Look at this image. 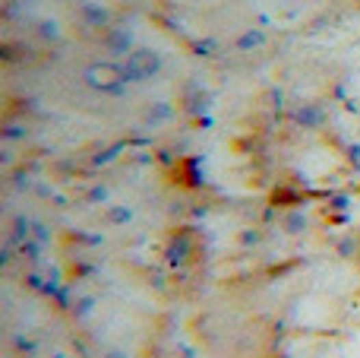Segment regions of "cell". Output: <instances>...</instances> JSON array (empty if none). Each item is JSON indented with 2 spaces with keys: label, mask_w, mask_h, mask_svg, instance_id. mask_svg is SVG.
<instances>
[{
  "label": "cell",
  "mask_w": 360,
  "mask_h": 358,
  "mask_svg": "<svg viewBox=\"0 0 360 358\" xmlns=\"http://www.w3.org/2000/svg\"><path fill=\"white\" fill-rule=\"evenodd\" d=\"M162 73V54L152 48L130 51V58L123 64V80H152Z\"/></svg>",
  "instance_id": "cell-1"
},
{
  "label": "cell",
  "mask_w": 360,
  "mask_h": 358,
  "mask_svg": "<svg viewBox=\"0 0 360 358\" xmlns=\"http://www.w3.org/2000/svg\"><path fill=\"white\" fill-rule=\"evenodd\" d=\"M89 83L101 92H117L123 83V70H114V67H89Z\"/></svg>",
  "instance_id": "cell-2"
},
{
  "label": "cell",
  "mask_w": 360,
  "mask_h": 358,
  "mask_svg": "<svg viewBox=\"0 0 360 358\" xmlns=\"http://www.w3.org/2000/svg\"><path fill=\"white\" fill-rule=\"evenodd\" d=\"M127 48H130V32L117 29V32L107 35V51L111 54H127Z\"/></svg>",
  "instance_id": "cell-3"
},
{
  "label": "cell",
  "mask_w": 360,
  "mask_h": 358,
  "mask_svg": "<svg viewBox=\"0 0 360 358\" xmlns=\"http://www.w3.org/2000/svg\"><path fill=\"white\" fill-rule=\"evenodd\" d=\"M297 121H300V124H307V127H320L322 124V111L313 108V105H307V108L297 111Z\"/></svg>",
  "instance_id": "cell-4"
},
{
  "label": "cell",
  "mask_w": 360,
  "mask_h": 358,
  "mask_svg": "<svg viewBox=\"0 0 360 358\" xmlns=\"http://www.w3.org/2000/svg\"><path fill=\"white\" fill-rule=\"evenodd\" d=\"M86 19L92 25H101V23H107V13L101 7H95V3H86Z\"/></svg>",
  "instance_id": "cell-5"
},
{
  "label": "cell",
  "mask_w": 360,
  "mask_h": 358,
  "mask_svg": "<svg viewBox=\"0 0 360 358\" xmlns=\"http://www.w3.org/2000/svg\"><path fill=\"white\" fill-rule=\"evenodd\" d=\"M262 42H266V38H262V32H246L244 38L237 42V48H240V51H246V48H259Z\"/></svg>",
  "instance_id": "cell-6"
},
{
  "label": "cell",
  "mask_w": 360,
  "mask_h": 358,
  "mask_svg": "<svg viewBox=\"0 0 360 358\" xmlns=\"http://www.w3.org/2000/svg\"><path fill=\"white\" fill-rule=\"evenodd\" d=\"M111 219H114V222H127V219H130V213H127V209H114V213H111Z\"/></svg>",
  "instance_id": "cell-7"
},
{
  "label": "cell",
  "mask_w": 360,
  "mask_h": 358,
  "mask_svg": "<svg viewBox=\"0 0 360 358\" xmlns=\"http://www.w3.org/2000/svg\"><path fill=\"white\" fill-rule=\"evenodd\" d=\"M287 225H291V232H300V225H303V219H300V216H294V219H291V222H287Z\"/></svg>",
  "instance_id": "cell-8"
},
{
  "label": "cell",
  "mask_w": 360,
  "mask_h": 358,
  "mask_svg": "<svg viewBox=\"0 0 360 358\" xmlns=\"http://www.w3.org/2000/svg\"><path fill=\"white\" fill-rule=\"evenodd\" d=\"M351 158H357V165H360V146H354L351 150Z\"/></svg>",
  "instance_id": "cell-9"
},
{
  "label": "cell",
  "mask_w": 360,
  "mask_h": 358,
  "mask_svg": "<svg viewBox=\"0 0 360 358\" xmlns=\"http://www.w3.org/2000/svg\"><path fill=\"white\" fill-rule=\"evenodd\" d=\"M120 358H123V355H120Z\"/></svg>",
  "instance_id": "cell-10"
}]
</instances>
